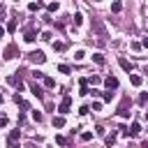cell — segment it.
I'll return each instance as SVG.
<instances>
[{
  "instance_id": "cell-1",
  "label": "cell",
  "mask_w": 148,
  "mask_h": 148,
  "mask_svg": "<svg viewBox=\"0 0 148 148\" xmlns=\"http://www.w3.org/2000/svg\"><path fill=\"white\" fill-rule=\"evenodd\" d=\"M90 28H92V35H95V37H99V39L106 37V25L102 23L99 16H92V18H90Z\"/></svg>"
},
{
  "instance_id": "cell-2",
  "label": "cell",
  "mask_w": 148,
  "mask_h": 148,
  "mask_svg": "<svg viewBox=\"0 0 148 148\" xmlns=\"http://www.w3.org/2000/svg\"><path fill=\"white\" fill-rule=\"evenodd\" d=\"M69 109H72V97H69V95H65V97H62V102H60V106H58V113H60V116H67V113H69Z\"/></svg>"
},
{
  "instance_id": "cell-3",
  "label": "cell",
  "mask_w": 148,
  "mask_h": 148,
  "mask_svg": "<svg viewBox=\"0 0 148 148\" xmlns=\"http://www.w3.org/2000/svg\"><path fill=\"white\" fill-rule=\"evenodd\" d=\"M18 139H21V132L18 130H12L9 136H7V148H18Z\"/></svg>"
},
{
  "instance_id": "cell-4",
  "label": "cell",
  "mask_w": 148,
  "mask_h": 148,
  "mask_svg": "<svg viewBox=\"0 0 148 148\" xmlns=\"http://www.w3.org/2000/svg\"><path fill=\"white\" fill-rule=\"evenodd\" d=\"M2 56H5V60L16 58V56H18V46H16V44H7V46H5V51H2Z\"/></svg>"
},
{
  "instance_id": "cell-5",
  "label": "cell",
  "mask_w": 148,
  "mask_h": 148,
  "mask_svg": "<svg viewBox=\"0 0 148 148\" xmlns=\"http://www.w3.org/2000/svg\"><path fill=\"white\" fill-rule=\"evenodd\" d=\"M28 60L35 62V65H42V62L46 60V56H44L42 51H32V53H28Z\"/></svg>"
},
{
  "instance_id": "cell-6",
  "label": "cell",
  "mask_w": 148,
  "mask_h": 148,
  "mask_svg": "<svg viewBox=\"0 0 148 148\" xmlns=\"http://www.w3.org/2000/svg\"><path fill=\"white\" fill-rule=\"evenodd\" d=\"M7 83H9V86H16V88H18V92H21V88H23L21 76H14V74H9V76H7Z\"/></svg>"
},
{
  "instance_id": "cell-7",
  "label": "cell",
  "mask_w": 148,
  "mask_h": 148,
  "mask_svg": "<svg viewBox=\"0 0 148 148\" xmlns=\"http://www.w3.org/2000/svg\"><path fill=\"white\" fill-rule=\"evenodd\" d=\"M104 86H106V88H109V90H116V88H118V79H116V76H111V74H109V76H106V79H104Z\"/></svg>"
},
{
  "instance_id": "cell-8",
  "label": "cell",
  "mask_w": 148,
  "mask_h": 148,
  "mask_svg": "<svg viewBox=\"0 0 148 148\" xmlns=\"http://www.w3.org/2000/svg\"><path fill=\"white\" fill-rule=\"evenodd\" d=\"M30 90H32V95H35L37 99H44V90H42L37 83H30Z\"/></svg>"
},
{
  "instance_id": "cell-9",
  "label": "cell",
  "mask_w": 148,
  "mask_h": 148,
  "mask_svg": "<svg viewBox=\"0 0 148 148\" xmlns=\"http://www.w3.org/2000/svg\"><path fill=\"white\" fill-rule=\"evenodd\" d=\"M23 39H25L28 44H32V42L37 39V32H35V30H25V35H23Z\"/></svg>"
},
{
  "instance_id": "cell-10",
  "label": "cell",
  "mask_w": 148,
  "mask_h": 148,
  "mask_svg": "<svg viewBox=\"0 0 148 148\" xmlns=\"http://www.w3.org/2000/svg\"><path fill=\"white\" fill-rule=\"evenodd\" d=\"M139 134H141V125L139 123H132L130 125V136H139Z\"/></svg>"
},
{
  "instance_id": "cell-11",
  "label": "cell",
  "mask_w": 148,
  "mask_h": 148,
  "mask_svg": "<svg viewBox=\"0 0 148 148\" xmlns=\"http://www.w3.org/2000/svg\"><path fill=\"white\" fill-rule=\"evenodd\" d=\"M130 83H132V86H141V83H143V79H141L139 74H132V72H130Z\"/></svg>"
},
{
  "instance_id": "cell-12",
  "label": "cell",
  "mask_w": 148,
  "mask_h": 148,
  "mask_svg": "<svg viewBox=\"0 0 148 148\" xmlns=\"http://www.w3.org/2000/svg\"><path fill=\"white\" fill-rule=\"evenodd\" d=\"M53 127H65V116H53Z\"/></svg>"
},
{
  "instance_id": "cell-13",
  "label": "cell",
  "mask_w": 148,
  "mask_h": 148,
  "mask_svg": "<svg viewBox=\"0 0 148 148\" xmlns=\"http://www.w3.org/2000/svg\"><path fill=\"white\" fill-rule=\"evenodd\" d=\"M116 136H118V134H116V132H111V134H106V136H104V143H106V146H109V148H111V146H113V143H116Z\"/></svg>"
},
{
  "instance_id": "cell-14",
  "label": "cell",
  "mask_w": 148,
  "mask_h": 148,
  "mask_svg": "<svg viewBox=\"0 0 148 148\" xmlns=\"http://www.w3.org/2000/svg\"><path fill=\"white\" fill-rule=\"evenodd\" d=\"M118 62H120V67H123V69H125V72H127V74H130V72H132V62H130V60H125V58H120V60H118Z\"/></svg>"
},
{
  "instance_id": "cell-15",
  "label": "cell",
  "mask_w": 148,
  "mask_h": 148,
  "mask_svg": "<svg viewBox=\"0 0 148 148\" xmlns=\"http://www.w3.org/2000/svg\"><path fill=\"white\" fill-rule=\"evenodd\" d=\"M120 9H123V2H120V0H113V2H111V12H113V14H118Z\"/></svg>"
},
{
  "instance_id": "cell-16",
  "label": "cell",
  "mask_w": 148,
  "mask_h": 148,
  "mask_svg": "<svg viewBox=\"0 0 148 148\" xmlns=\"http://www.w3.org/2000/svg\"><path fill=\"white\" fill-rule=\"evenodd\" d=\"M92 60H95V62H97V65H104V62H106V60H104V56H102V53H92Z\"/></svg>"
},
{
  "instance_id": "cell-17",
  "label": "cell",
  "mask_w": 148,
  "mask_h": 148,
  "mask_svg": "<svg viewBox=\"0 0 148 148\" xmlns=\"http://www.w3.org/2000/svg\"><path fill=\"white\" fill-rule=\"evenodd\" d=\"M58 7H60V5H58V0H56V2H49L46 9H49V14H53V12H58Z\"/></svg>"
},
{
  "instance_id": "cell-18",
  "label": "cell",
  "mask_w": 148,
  "mask_h": 148,
  "mask_svg": "<svg viewBox=\"0 0 148 148\" xmlns=\"http://www.w3.org/2000/svg\"><path fill=\"white\" fill-rule=\"evenodd\" d=\"M58 72H60V74H69L72 69H69V65H65V62H62V65H58Z\"/></svg>"
},
{
  "instance_id": "cell-19",
  "label": "cell",
  "mask_w": 148,
  "mask_h": 148,
  "mask_svg": "<svg viewBox=\"0 0 148 148\" xmlns=\"http://www.w3.org/2000/svg\"><path fill=\"white\" fill-rule=\"evenodd\" d=\"M88 83H92V86H97V83H102V76H97V74H92V76L88 79Z\"/></svg>"
},
{
  "instance_id": "cell-20",
  "label": "cell",
  "mask_w": 148,
  "mask_h": 148,
  "mask_svg": "<svg viewBox=\"0 0 148 148\" xmlns=\"http://www.w3.org/2000/svg\"><path fill=\"white\" fill-rule=\"evenodd\" d=\"M44 86H46V88H56V81H53L51 76H44Z\"/></svg>"
},
{
  "instance_id": "cell-21",
  "label": "cell",
  "mask_w": 148,
  "mask_h": 148,
  "mask_svg": "<svg viewBox=\"0 0 148 148\" xmlns=\"http://www.w3.org/2000/svg\"><path fill=\"white\" fill-rule=\"evenodd\" d=\"M39 7H42V2H39V0H37V2H30V5H28V9H30V12H37Z\"/></svg>"
},
{
  "instance_id": "cell-22",
  "label": "cell",
  "mask_w": 148,
  "mask_h": 148,
  "mask_svg": "<svg viewBox=\"0 0 148 148\" xmlns=\"http://www.w3.org/2000/svg\"><path fill=\"white\" fill-rule=\"evenodd\" d=\"M53 51H65V42H53Z\"/></svg>"
},
{
  "instance_id": "cell-23",
  "label": "cell",
  "mask_w": 148,
  "mask_h": 148,
  "mask_svg": "<svg viewBox=\"0 0 148 148\" xmlns=\"http://www.w3.org/2000/svg\"><path fill=\"white\" fill-rule=\"evenodd\" d=\"M56 143H58V146H67V139H65L62 134H58V136H56Z\"/></svg>"
},
{
  "instance_id": "cell-24",
  "label": "cell",
  "mask_w": 148,
  "mask_h": 148,
  "mask_svg": "<svg viewBox=\"0 0 148 148\" xmlns=\"http://www.w3.org/2000/svg\"><path fill=\"white\" fill-rule=\"evenodd\" d=\"M72 21H74V25H81V23H83V16H81V14H74Z\"/></svg>"
},
{
  "instance_id": "cell-25",
  "label": "cell",
  "mask_w": 148,
  "mask_h": 148,
  "mask_svg": "<svg viewBox=\"0 0 148 148\" xmlns=\"http://www.w3.org/2000/svg\"><path fill=\"white\" fill-rule=\"evenodd\" d=\"M7 30H9V32H14V30H16V18H12V21L7 23Z\"/></svg>"
},
{
  "instance_id": "cell-26",
  "label": "cell",
  "mask_w": 148,
  "mask_h": 148,
  "mask_svg": "<svg viewBox=\"0 0 148 148\" xmlns=\"http://www.w3.org/2000/svg\"><path fill=\"white\" fill-rule=\"evenodd\" d=\"M44 76H46V74H44V72H39V69H35V72H32V79H44Z\"/></svg>"
},
{
  "instance_id": "cell-27",
  "label": "cell",
  "mask_w": 148,
  "mask_h": 148,
  "mask_svg": "<svg viewBox=\"0 0 148 148\" xmlns=\"http://www.w3.org/2000/svg\"><path fill=\"white\" fill-rule=\"evenodd\" d=\"M111 97H113L111 90H109V92H102V99H104V102H111Z\"/></svg>"
},
{
  "instance_id": "cell-28",
  "label": "cell",
  "mask_w": 148,
  "mask_h": 148,
  "mask_svg": "<svg viewBox=\"0 0 148 148\" xmlns=\"http://www.w3.org/2000/svg\"><path fill=\"white\" fill-rule=\"evenodd\" d=\"M146 102H148V92H141L139 95V104H146Z\"/></svg>"
},
{
  "instance_id": "cell-29",
  "label": "cell",
  "mask_w": 148,
  "mask_h": 148,
  "mask_svg": "<svg viewBox=\"0 0 148 148\" xmlns=\"http://www.w3.org/2000/svg\"><path fill=\"white\" fill-rule=\"evenodd\" d=\"M90 139H92V132H83L81 134V141H90Z\"/></svg>"
},
{
  "instance_id": "cell-30",
  "label": "cell",
  "mask_w": 148,
  "mask_h": 148,
  "mask_svg": "<svg viewBox=\"0 0 148 148\" xmlns=\"http://www.w3.org/2000/svg\"><path fill=\"white\" fill-rule=\"evenodd\" d=\"M51 37H53V35H51V32H49V30H46V32H42V37H39V39H44V42H49V39H51Z\"/></svg>"
},
{
  "instance_id": "cell-31",
  "label": "cell",
  "mask_w": 148,
  "mask_h": 148,
  "mask_svg": "<svg viewBox=\"0 0 148 148\" xmlns=\"http://www.w3.org/2000/svg\"><path fill=\"white\" fill-rule=\"evenodd\" d=\"M83 58H86L83 51H76V53H74V60H83Z\"/></svg>"
},
{
  "instance_id": "cell-32",
  "label": "cell",
  "mask_w": 148,
  "mask_h": 148,
  "mask_svg": "<svg viewBox=\"0 0 148 148\" xmlns=\"http://www.w3.org/2000/svg\"><path fill=\"white\" fill-rule=\"evenodd\" d=\"M32 118H35V120H37V123H39V120H42V118H44V116H42V111H32Z\"/></svg>"
},
{
  "instance_id": "cell-33",
  "label": "cell",
  "mask_w": 148,
  "mask_h": 148,
  "mask_svg": "<svg viewBox=\"0 0 148 148\" xmlns=\"http://www.w3.org/2000/svg\"><path fill=\"white\" fill-rule=\"evenodd\" d=\"M104 132H106V130H104L102 125H97V127H95V134H99V136H104Z\"/></svg>"
},
{
  "instance_id": "cell-34",
  "label": "cell",
  "mask_w": 148,
  "mask_h": 148,
  "mask_svg": "<svg viewBox=\"0 0 148 148\" xmlns=\"http://www.w3.org/2000/svg\"><path fill=\"white\" fill-rule=\"evenodd\" d=\"M88 111H90V106H86V104H83V106H81V109H79V113H81V116H86V113H88Z\"/></svg>"
},
{
  "instance_id": "cell-35",
  "label": "cell",
  "mask_w": 148,
  "mask_h": 148,
  "mask_svg": "<svg viewBox=\"0 0 148 148\" xmlns=\"http://www.w3.org/2000/svg\"><path fill=\"white\" fill-rule=\"evenodd\" d=\"M7 123H9L7 116H0V127H7Z\"/></svg>"
},
{
  "instance_id": "cell-36",
  "label": "cell",
  "mask_w": 148,
  "mask_h": 148,
  "mask_svg": "<svg viewBox=\"0 0 148 148\" xmlns=\"http://www.w3.org/2000/svg\"><path fill=\"white\" fill-rule=\"evenodd\" d=\"M141 46H146V49H148V37H143V42H141Z\"/></svg>"
},
{
  "instance_id": "cell-37",
  "label": "cell",
  "mask_w": 148,
  "mask_h": 148,
  "mask_svg": "<svg viewBox=\"0 0 148 148\" xmlns=\"http://www.w3.org/2000/svg\"><path fill=\"white\" fill-rule=\"evenodd\" d=\"M2 35H5V28H2V25H0V37H2Z\"/></svg>"
},
{
  "instance_id": "cell-38",
  "label": "cell",
  "mask_w": 148,
  "mask_h": 148,
  "mask_svg": "<svg viewBox=\"0 0 148 148\" xmlns=\"http://www.w3.org/2000/svg\"><path fill=\"white\" fill-rule=\"evenodd\" d=\"M2 14H5V7H2V5H0V16H2Z\"/></svg>"
},
{
  "instance_id": "cell-39",
  "label": "cell",
  "mask_w": 148,
  "mask_h": 148,
  "mask_svg": "<svg viewBox=\"0 0 148 148\" xmlns=\"http://www.w3.org/2000/svg\"><path fill=\"white\" fill-rule=\"evenodd\" d=\"M2 99H5V95H2V90H0V102H2Z\"/></svg>"
},
{
  "instance_id": "cell-40",
  "label": "cell",
  "mask_w": 148,
  "mask_h": 148,
  "mask_svg": "<svg viewBox=\"0 0 148 148\" xmlns=\"http://www.w3.org/2000/svg\"><path fill=\"white\" fill-rule=\"evenodd\" d=\"M146 120H148V113H146Z\"/></svg>"
}]
</instances>
